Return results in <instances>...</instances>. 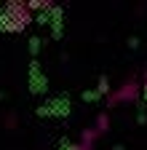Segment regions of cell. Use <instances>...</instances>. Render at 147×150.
Returning <instances> with one entry per match:
<instances>
[{
	"label": "cell",
	"mask_w": 147,
	"mask_h": 150,
	"mask_svg": "<svg viewBox=\"0 0 147 150\" xmlns=\"http://www.w3.org/2000/svg\"><path fill=\"white\" fill-rule=\"evenodd\" d=\"M30 11H32V8H30L27 3H13V6H8L6 13H3V27H6V30H13V32H22V30L30 24V19H32Z\"/></svg>",
	"instance_id": "6da1fadb"
}]
</instances>
